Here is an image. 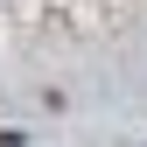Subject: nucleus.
Returning <instances> with one entry per match:
<instances>
[{
    "label": "nucleus",
    "instance_id": "nucleus-1",
    "mask_svg": "<svg viewBox=\"0 0 147 147\" xmlns=\"http://www.w3.org/2000/svg\"><path fill=\"white\" fill-rule=\"evenodd\" d=\"M0 147H21V133H0Z\"/></svg>",
    "mask_w": 147,
    "mask_h": 147
}]
</instances>
